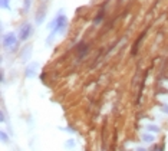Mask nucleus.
<instances>
[{"label": "nucleus", "mask_w": 168, "mask_h": 151, "mask_svg": "<svg viewBox=\"0 0 168 151\" xmlns=\"http://www.w3.org/2000/svg\"><path fill=\"white\" fill-rule=\"evenodd\" d=\"M66 23H68V19H66V16H63V14H59L56 19H55V22H53V28H55V30L53 32H58V30H65V28H66Z\"/></svg>", "instance_id": "1"}, {"label": "nucleus", "mask_w": 168, "mask_h": 151, "mask_svg": "<svg viewBox=\"0 0 168 151\" xmlns=\"http://www.w3.org/2000/svg\"><path fill=\"white\" fill-rule=\"evenodd\" d=\"M32 26L30 25H25L23 28L20 29V33H19V38H20V41H26L30 35H32Z\"/></svg>", "instance_id": "3"}, {"label": "nucleus", "mask_w": 168, "mask_h": 151, "mask_svg": "<svg viewBox=\"0 0 168 151\" xmlns=\"http://www.w3.org/2000/svg\"><path fill=\"white\" fill-rule=\"evenodd\" d=\"M29 7H30V0H25V12L29 10Z\"/></svg>", "instance_id": "5"}, {"label": "nucleus", "mask_w": 168, "mask_h": 151, "mask_svg": "<svg viewBox=\"0 0 168 151\" xmlns=\"http://www.w3.org/2000/svg\"><path fill=\"white\" fill-rule=\"evenodd\" d=\"M16 43H17V39H16V35L14 33H7L3 38V46L7 48V49H14L16 48Z\"/></svg>", "instance_id": "2"}, {"label": "nucleus", "mask_w": 168, "mask_h": 151, "mask_svg": "<svg viewBox=\"0 0 168 151\" xmlns=\"http://www.w3.org/2000/svg\"><path fill=\"white\" fill-rule=\"evenodd\" d=\"M1 4H3V7H7V6H9L7 0H1Z\"/></svg>", "instance_id": "6"}, {"label": "nucleus", "mask_w": 168, "mask_h": 151, "mask_svg": "<svg viewBox=\"0 0 168 151\" xmlns=\"http://www.w3.org/2000/svg\"><path fill=\"white\" fill-rule=\"evenodd\" d=\"M45 14H46V9H45V7H40V10H39L38 16H36V22H38V23H40V22L43 20Z\"/></svg>", "instance_id": "4"}]
</instances>
